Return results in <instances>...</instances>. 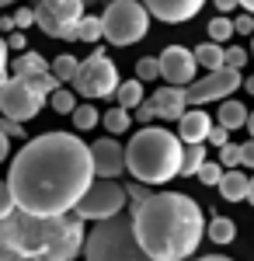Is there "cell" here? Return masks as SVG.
Here are the masks:
<instances>
[{
  "label": "cell",
  "mask_w": 254,
  "mask_h": 261,
  "mask_svg": "<svg viewBox=\"0 0 254 261\" xmlns=\"http://www.w3.org/2000/svg\"><path fill=\"white\" fill-rule=\"evenodd\" d=\"M91 181V146L77 133H42L14 153L7 188L21 213L66 216Z\"/></svg>",
  "instance_id": "1"
},
{
  "label": "cell",
  "mask_w": 254,
  "mask_h": 261,
  "mask_svg": "<svg viewBox=\"0 0 254 261\" xmlns=\"http://www.w3.org/2000/svg\"><path fill=\"white\" fill-rule=\"evenodd\" d=\"M129 216L139 247L154 261H188L206 237V213L185 192H150Z\"/></svg>",
  "instance_id": "2"
},
{
  "label": "cell",
  "mask_w": 254,
  "mask_h": 261,
  "mask_svg": "<svg viewBox=\"0 0 254 261\" xmlns=\"http://www.w3.org/2000/svg\"><path fill=\"white\" fill-rule=\"evenodd\" d=\"M84 220L77 213L66 216H32L14 209L0 220V241L18 251L21 261H73L84 251Z\"/></svg>",
  "instance_id": "3"
},
{
  "label": "cell",
  "mask_w": 254,
  "mask_h": 261,
  "mask_svg": "<svg viewBox=\"0 0 254 261\" xmlns=\"http://www.w3.org/2000/svg\"><path fill=\"white\" fill-rule=\"evenodd\" d=\"M181 153L185 143L177 133L164 125H143L133 140L125 143V171L139 185H167L171 178L181 174Z\"/></svg>",
  "instance_id": "4"
},
{
  "label": "cell",
  "mask_w": 254,
  "mask_h": 261,
  "mask_svg": "<svg viewBox=\"0 0 254 261\" xmlns=\"http://www.w3.org/2000/svg\"><path fill=\"white\" fill-rule=\"evenodd\" d=\"M84 261H154L139 247L133 233V216L118 213L112 220H101L84 237Z\"/></svg>",
  "instance_id": "5"
},
{
  "label": "cell",
  "mask_w": 254,
  "mask_h": 261,
  "mask_svg": "<svg viewBox=\"0 0 254 261\" xmlns=\"http://www.w3.org/2000/svg\"><path fill=\"white\" fill-rule=\"evenodd\" d=\"M101 32L105 39L125 49V45H136L146 39L150 32V11L143 7V0H112L105 4V14H101Z\"/></svg>",
  "instance_id": "6"
},
{
  "label": "cell",
  "mask_w": 254,
  "mask_h": 261,
  "mask_svg": "<svg viewBox=\"0 0 254 261\" xmlns=\"http://www.w3.org/2000/svg\"><path fill=\"white\" fill-rule=\"evenodd\" d=\"M125 185H118L115 178H94L87 185V192L80 195V202L73 205L84 223H101V220H112L118 213H125Z\"/></svg>",
  "instance_id": "7"
},
{
  "label": "cell",
  "mask_w": 254,
  "mask_h": 261,
  "mask_svg": "<svg viewBox=\"0 0 254 261\" xmlns=\"http://www.w3.org/2000/svg\"><path fill=\"white\" fill-rule=\"evenodd\" d=\"M70 84H73V94H80L87 101H98V98H115V87L122 81H118V66L108 60V53L94 49L87 60H80L77 77Z\"/></svg>",
  "instance_id": "8"
},
{
  "label": "cell",
  "mask_w": 254,
  "mask_h": 261,
  "mask_svg": "<svg viewBox=\"0 0 254 261\" xmlns=\"http://www.w3.org/2000/svg\"><path fill=\"white\" fill-rule=\"evenodd\" d=\"M84 0H35V24L49 39H63V42H77V24L84 18Z\"/></svg>",
  "instance_id": "9"
},
{
  "label": "cell",
  "mask_w": 254,
  "mask_h": 261,
  "mask_svg": "<svg viewBox=\"0 0 254 261\" xmlns=\"http://www.w3.org/2000/svg\"><path fill=\"white\" fill-rule=\"evenodd\" d=\"M237 87H244V77L240 70H230V66H219V70H209L185 87V98H188V108H206L209 101H226Z\"/></svg>",
  "instance_id": "10"
},
{
  "label": "cell",
  "mask_w": 254,
  "mask_h": 261,
  "mask_svg": "<svg viewBox=\"0 0 254 261\" xmlns=\"http://www.w3.org/2000/svg\"><path fill=\"white\" fill-rule=\"evenodd\" d=\"M42 108H45V94H39L35 87L21 77H7L0 84V115L14 122H28L35 119Z\"/></svg>",
  "instance_id": "11"
},
{
  "label": "cell",
  "mask_w": 254,
  "mask_h": 261,
  "mask_svg": "<svg viewBox=\"0 0 254 261\" xmlns=\"http://www.w3.org/2000/svg\"><path fill=\"white\" fill-rule=\"evenodd\" d=\"M160 81L171 84V87H188V84L198 77V63H195V53L185 49V45H167L160 56Z\"/></svg>",
  "instance_id": "12"
},
{
  "label": "cell",
  "mask_w": 254,
  "mask_h": 261,
  "mask_svg": "<svg viewBox=\"0 0 254 261\" xmlns=\"http://www.w3.org/2000/svg\"><path fill=\"white\" fill-rule=\"evenodd\" d=\"M91 167H94V178H122V171H125V146L115 136L94 140L91 143Z\"/></svg>",
  "instance_id": "13"
},
{
  "label": "cell",
  "mask_w": 254,
  "mask_h": 261,
  "mask_svg": "<svg viewBox=\"0 0 254 261\" xmlns=\"http://www.w3.org/2000/svg\"><path fill=\"white\" fill-rule=\"evenodd\" d=\"M143 7L164 24H185L206 7V0H143Z\"/></svg>",
  "instance_id": "14"
},
{
  "label": "cell",
  "mask_w": 254,
  "mask_h": 261,
  "mask_svg": "<svg viewBox=\"0 0 254 261\" xmlns=\"http://www.w3.org/2000/svg\"><path fill=\"white\" fill-rule=\"evenodd\" d=\"M209 129H213V115H209L206 108H188V112L177 119V140L185 143V146H192V143H206Z\"/></svg>",
  "instance_id": "15"
},
{
  "label": "cell",
  "mask_w": 254,
  "mask_h": 261,
  "mask_svg": "<svg viewBox=\"0 0 254 261\" xmlns=\"http://www.w3.org/2000/svg\"><path fill=\"white\" fill-rule=\"evenodd\" d=\"M157 108V119H167V122H177L185 112H188V98H185V87H171V84H164L160 91L150 94Z\"/></svg>",
  "instance_id": "16"
},
{
  "label": "cell",
  "mask_w": 254,
  "mask_h": 261,
  "mask_svg": "<svg viewBox=\"0 0 254 261\" xmlns=\"http://www.w3.org/2000/svg\"><path fill=\"white\" fill-rule=\"evenodd\" d=\"M39 73H49V60L42 53H35V49H24L21 56L11 60V77L28 81V77H39Z\"/></svg>",
  "instance_id": "17"
},
{
  "label": "cell",
  "mask_w": 254,
  "mask_h": 261,
  "mask_svg": "<svg viewBox=\"0 0 254 261\" xmlns=\"http://www.w3.org/2000/svg\"><path fill=\"white\" fill-rule=\"evenodd\" d=\"M247 181H251V174H244L240 167H234V171H223V178H219V195L226 202H247Z\"/></svg>",
  "instance_id": "18"
},
{
  "label": "cell",
  "mask_w": 254,
  "mask_h": 261,
  "mask_svg": "<svg viewBox=\"0 0 254 261\" xmlns=\"http://www.w3.org/2000/svg\"><path fill=\"white\" fill-rule=\"evenodd\" d=\"M247 115H251V112H247L237 98H226V101H219L216 125H223L226 133H234V129H244V125H247Z\"/></svg>",
  "instance_id": "19"
},
{
  "label": "cell",
  "mask_w": 254,
  "mask_h": 261,
  "mask_svg": "<svg viewBox=\"0 0 254 261\" xmlns=\"http://www.w3.org/2000/svg\"><path fill=\"white\" fill-rule=\"evenodd\" d=\"M206 237L216 244V247H226V244H234L237 237V223L230 216H213L209 226H206Z\"/></svg>",
  "instance_id": "20"
},
{
  "label": "cell",
  "mask_w": 254,
  "mask_h": 261,
  "mask_svg": "<svg viewBox=\"0 0 254 261\" xmlns=\"http://www.w3.org/2000/svg\"><path fill=\"white\" fill-rule=\"evenodd\" d=\"M143 98H146V91H143V81H122L115 87V105L118 108H125V112H133L136 105H143Z\"/></svg>",
  "instance_id": "21"
},
{
  "label": "cell",
  "mask_w": 254,
  "mask_h": 261,
  "mask_svg": "<svg viewBox=\"0 0 254 261\" xmlns=\"http://www.w3.org/2000/svg\"><path fill=\"white\" fill-rule=\"evenodd\" d=\"M195 53V63H198V70H219L223 66V45L219 42H202V45H195L192 49Z\"/></svg>",
  "instance_id": "22"
},
{
  "label": "cell",
  "mask_w": 254,
  "mask_h": 261,
  "mask_svg": "<svg viewBox=\"0 0 254 261\" xmlns=\"http://www.w3.org/2000/svg\"><path fill=\"white\" fill-rule=\"evenodd\" d=\"M101 125L108 129V136H122V133H129V125H133V112H125V108H108L105 115H101Z\"/></svg>",
  "instance_id": "23"
},
{
  "label": "cell",
  "mask_w": 254,
  "mask_h": 261,
  "mask_svg": "<svg viewBox=\"0 0 254 261\" xmlns=\"http://www.w3.org/2000/svg\"><path fill=\"white\" fill-rule=\"evenodd\" d=\"M70 119H73V129H77V133H91L94 125H101V112L94 108V101H84V105L73 108Z\"/></svg>",
  "instance_id": "24"
},
{
  "label": "cell",
  "mask_w": 254,
  "mask_h": 261,
  "mask_svg": "<svg viewBox=\"0 0 254 261\" xmlns=\"http://www.w3.org/2000/svg\"><path fill=\"white\" fill-rule=\"evenodd\" d=\"M202 164H206V143L185 146V153H181V178H195Z\"/></svg>",
  "instance_id": "25"
},
{
  "label": "cell",
  "mask_w": 254,
  "mask_h": 261,
  "mask_svg": "<svg viewBox=\"0 0 254 261\" xmlns=\"http://www.w3.org/2000/svg\"><path fill=\"white\" fill-rule=\"evenodd\" d=\"M77 66H80V60H77V56L63 53V56H56V60L49 63V73H53V77H56L59 84H70L73 77H77Z\"/></svg>",
  "instance_id": "26"
},
{
  "label": "cell",
  "mask_w": 254,
  "mask_h": 261,
  "mask_svg": "<svg viewBox=\"0 0 254 261\" xmlns=\"http://www.w3.org/2000/svg\"><path fill=\"white\" fill-rule=\"evenodd\" d=\"M45 101L53 105V112H56V115H73V108L80 105L77 94H73L70 87H56V91H53V94H49Z\"/></svg>",
  "instance_id": "27"
},
{
  "label": "cell",
  "mask_w": 254,
  "mask_h": 261,
  "mask_svg": "<svg viewBox=\"0 0 254 261\" xmlns=\"http://www.w3.org/2000/svg\"><path fill=\"white\" fill-rule=\"evenodd\" d=\"M105 39V32H101V18H94V14H84L77 24V42H101Z\"/></svg>",
  "instance_id": "28"
},
{
  "label": "cell",
  "mask_w": 254,
  "mask_h": 261,
  "mask_svg": "<svg viewBox=\"0 0 254 261\" xmlns=\"http://www.w3.org/2000/svg\"><path fill=\"white\" fill-rule=\"evenodd\" d=\"M234 39V18L230 14H216L213 21H209V42H230Z\"/></svg>",
  "instance_id": "29"
},
{
  "label": "cell",
  "mask_w": 254,
  "mask_h": 261,
  "mask_svg": "<svg viewBox=\"0 0 254 261\" xmlns=\"http://www.w3.org/2000/svg\"><path fill=\"white\" fill-rule=\"evenodd\" d=\"M247 60H251L247 49H240V45H223V66H230V70H244Z\"/></svg>",
  "instance_id": "30"
},
{
  "label": "cell",
  "mask_w": 254,
  "mask_h": 261,
  "mask_svg": "<svg viewBox=\"0 0 254 261\" xmlns=\"http://www.w3.org/2000/svg\"><path fill=\"white\" fill-rule=\"evenodd\" d=\"M206 188H216L219 185V178H223V167H219V161H206L202 167H198V174H195Z\"/></svg>",
  "instance_id": "31"
},
{
  "label": "cell",
  "mask_w": 254,
  "mask_h": 261,
  "mask_svg": "<svg viewBox=\"0 0 254 261\" xmlns=\"http://www.w3.org/2000/svg\"><path fill=\"white\" fill-rule=\"evenodd\" d=\"M160 77V63H157V56H143V60L136 63V81L143 84H150Z\"/></svg>",
  "instance_id": "32"
},
{
  "label": "cell",
  "mask_w": 254,
  "mask_h": 261,
  "mask_svg": "<svg viewBox=\"0 0 254 261\" xmlns=\"http://www.w3.org/2000/svg\"><path fill=\"white\" fill-rule=\"evenodd\" d=\"M219 167H223V171H234V167H240V146H237V143L219 146Z\"/></svg>",
  "instance_id": "33"
},
{
  "label": "cell",
  "mask_w": 254,
  "mask_h": 261,
  "mask_svg": "<svg viewBox=\"0 0 254 261\" xmlns=\"http://www.w3.org/2000/svg\"><path fill=\"white\" fill-rule=\"evenodd\" d=\"M14 209H18V205H14V195H11L7 181H0V220H7Z\"/></svg>",
  "instance_id": "34"
},
{
  "label": "cell",
  "mask_w": 254,
  "mask_h": 261,
  "mask_svg": "<svg viewBox=\"0 0 254 261\" xmlns=\"http://www.w3.org/2000/svg\"><path fill=\"white\" fill-rule=\"evenodd\" d=\"M125 199L133 202V205H139V202L150 199V185H139V181H133V185H125Z\"/></svg>",
  "instance_id": "35"
},
{
  "label": "cell",
  "mask_w": 254,
  "mask_h": 261,
  "mask_svg": "<svg viewBox=\"0 0 254 261\" xmlns=\"http://www.w3.org/2000/svg\"><path fill=\"white\" fill-rule=\"evenodd\" d=\"M133 115H136V122H143V125H150V122L157 119V108H154V101H150V98H143V105H136V108H133Z\"/></svg>",
  "instance_id": "36"
},
{
  "label": "cell",
  "mask_w": 254,
  "mask_h": 261,
  "mask_svg": "<svg viewBox=\"0 0 254 261\" xmlns=\"http://www.w3.org/2000/svg\"><path fill=\"white\" fill-rule=\"evenodd\" d=\"M0 133L7 140H24V122H14V119H0Z\"/></svg>",
  "instance_id": "37"
},
{
  "label": "cell",
  "mask_w": 254,
  "mask_h": 261,
  "mask_svg": "<svg viewBox=\"0 0 254 261\" xmlns=\"http://www.w3.org/2000/svg\"><path fill=\"white\" fill-rule=\"evenodd\" d=\"M234 35H254V14L247 11H240L234 18Z\"/></svg>",
  "instance_id": "38"
},
{
  "label": "cell",
  "mask_w": 254,
  "mask_h": 261,
  "mask_svg": "<svg viewBox=\"0 0 254 261\" xmlns=\"http://www.w3.org/2000/svg\"><path fill=\"white\" fill-rule=\"evenodd\" d=\"M11 18H14V28H18V32H24L28 24H35V11H32V7H18Z\"/></svg>",
  "instance_id": "39"
},
{
  "label": "cell",
  "mask_w": 254,
  "mask_h": 261,
  "mask_svg": "<svg viewBox=\"0 0 254 261\" xmlns=\"http://www.w3.org/2000/svg\"><path fill=\"white\" fill-rule=\"evenodd\" d=\"M11 77V49H7V39L0 35V84Z\"/></svg>",
  "instance_id": "40"
},
{
  "label": "cell",
  "mask_w": 254,
  "mask_h": 261,
  "mask_svg": "<svg viewBox=\"0 0 254 261\" xmlns=\"http://www.w3.org/2000/svg\"><path fill=\"white\" fill-rule=\"evenodd\" d=\"M206 143L219 150V146H226V143H230V133H226L223 125H216V122H213V129H209V136H206Z\"/></svg>",
  "instance_id": "41"
},
{
  "label": "cell",
  "mask_w": 254,
  "mask_h": 261,
  "mask_svg": "<svg viewBox=\"0 0 254 261\" xmlns=\"http://www.w3.org/2000/svg\"><path fill=\"white\" fill-rule=\"evenodd\" d=\"M4 39H7V49H14V53H24V49H28L24 32H11V35H4Z\"/></svg>",
  "instance_id": "42"
},
{
  "label": "cell",
  "mask_w": 254,
  "mask_h": 261,
  "mask_svg": "<svg viewBox=\"0 0 254 261\" xmlns=\"http://www.w3.org/2000/svg\"><path fill=\"white\" fill-rule=\"evenodd\" d=\"M240 167H251L254 171V140H247L240 146Z\"/></svg>",
  "instance_id": "43"
},
{
  "label": "cell",
  "mask_w": 254,
  "mask_h": 261,
  "mask_svg": "<svg viewBox=\"0 0 254 261\" xmlns=\"http://www.w3.org/2000/svg\"><path fill=\"white\" fill-rule=\"evenodd\" d=\"M213 4H216V11H219V14H230V11L240 7V0H213Z\"/></svg>",
  "instance_id": "44"
},
{
  "label": "cell",
  "mask_w": 254,
  "mask_h": 261,
  "mask_svg": "<svg viewBox=\"0 0 254 261\" xmlns=\"http://www.w3.org/2000/svg\"><path fill=\"white\" fill-rule=\"evenodd\" d=\"M11 32H18V28H14V18L4 14V18H0V35H11Z\"/></svg>",
  "instance_id": "45"
},
{
  "label": "cell",
  "mask_w": 254,
  "mask_h": 261,
  "mask_svg": "<svg viewBox=\"0 0 254 261\" xmlns=\"http://www.w3.org/2000/svg\"><path fill=\"white\" fill-rule=\"evenodd\" d=\"M7 157H11V140H7V136L0 133V164L7 161Z\"/></svg>",
  "instance_id": "46"
},
{
  "label": "cell",
  "mask_w": 254,
  "mask_h": 261,
  "mask_svg": "<svg viewBox=\"0 0 254 261\" xmlns=\"http://www.w3.org/2000/svg\"><path fill=\"white\" fill-rule=\"evenodd\" d=\"M195 261H234V258H226V254H206V258H195Z\"/></svg>",
  "instance_id": "47"
},
{
  "label": "cell",
  "mask_w": 254,
  "mask_h": 261,
  "mask_svg": "<svg viewBox=\"0 0 254 261\" xmlns=\"http://www.w3.org/2000/svg\"><path fill=\"white\" fill-rule=\"evenodd\" d=\"M244 91H247V94H254V73H251V77H244Z\"/></svg>",
  "instance_id": "48"
},
{
  "label": "cell",
  "mask_w": 254,
  "mask_h": 261,
  "mask_svg": "<svg viewBox=\"0 0 254 261\" xmlns=\"http://www.w3.org/2000/svg\"><path fill=\"white\" fill-rule=\"evenodd\" d=\"M247 202L254 205V174H251V181H247Z\"/></svg>",
  "instance_id": "49"
},
{
  "label": "cell",
  "mask_w": 254,
  "mask_h": 261,
  "mask_svg": "<svg viewBox=\"0 0 254 261\" xmlns=\"http://www.w3.org/2000/svg\"><path fill=\"white\" fill-rule=\"evenodd\" d=\"M240 7H244L247 14H254V0H240Z\"/></svg>",
  "instance_id": "50"
},
{
  "label": "cell",
  "mask_w": 254,
  "mask_h": 261,
  "mask_svg": "<svg viewBox=\"0 0 254 261\" xmlns=\"http://www.w3.org/2000/svg\"><path fill=\"white\" fill-rule=\"evenodd\" d=\"M247 133H251V140H254V112L247 115Z\"/></svg>",
  "instance_id": "51"
},
{
  "label": "cell",
  "mask_w": 254,
  "mask_h": 261,
  "mask_svg": "<svg viewBox=\"0 0 254 261\" xmlns=\"http://www.w3.org/2000/svg\"><path fill=\"white\" fill-rule=\"evenodd\" d=\"M11 4H18V0H0V7H11Z\"/></svg>",
  "instance_id": "52"
},
{
  "label": "cell",
  "mask_w": 254,
  "mask_h": 261,
  "mask_svg": "<svg viewBox=\"0 0 254 261\" xmlns=\"http://www.w3.org/2000/svg\"><path fill=\"white\" fill-rule=\"evenodd\" d=\"M251 60H254V35H251Z\"/></svg>",
  "instance_id": "53"
},
{
  "label": "cell",
  "mask_w": 254,
  "mask_h": 261,
  "mask_svg": "<svg viewBox=\"0 0 254 261\" xmlns=\"http://www.w3.org/2000/svg\"><path fill=\"white\" fill-rule=\"evenodd\" d=\"M105 4H112V0H105Z\"/></svg>",
  "instance_id": "54"
},
{
  "label": "cell",
  "mask_w": 254,
  "mask_h": 261,
  "mask_svg": "<svg viewBox=\"0 0 254 261\" xmlns=\"http://www.w3.org/2000/svg\"><path fill=\"white\" fill-rule=\"evenodd\" d=\"M32 4H35V0H32ZM84 4H87V0H84Z\"/></svg>",
  "instance_id": "55"
}]
</instances>
